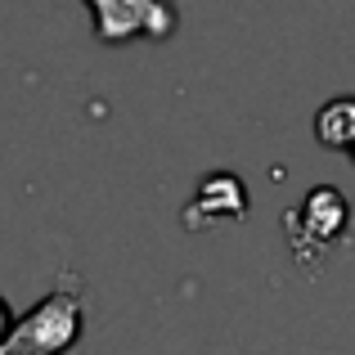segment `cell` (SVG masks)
<instances>
[{"label": "cell", "mask_w": 355, "mask_h": 355, "mask_svg": "<svg viewBox=\"0 0 355 355\" xmlns=\"http://www.w3.org/2000/svg\"><path fill=\"white\" fill-rule=\"evenodd\" d=\"M86 329V302L77 279H59L54 293H45L23 320H14L5 351H32V355H59Z\"/></svg>", "instance_id": "obj_2"}, {"label": "cell", "mask_w": 355, "mask_h": 355, "mask_svg": "<svg viewBox=\"0 0 355 355\" xmlns=\"http://www.w3.org/2000/svg\"><path fill=\"white\" fill-rule=\"evenodd\" d=\"M315 135H320L324 148H333V153H347L355 144V99H329V104L315 113Z\"/></svg>", "instance_id": "obj_5"}, {"label": "cell", "mask_w": 355, "mask_h": 355, "mask_svg": "<svg viewBox=\"0 0 355 355\" xmlns=\"http://www.w3.org/2000/svg\"><path fill=\"white\" fill-rule=\"evenodd\" d=\"M351 225H355V207L333 184H315L302 198V207H293L284 220L288 248L306 270H320L329 261V252H338L351 239Z\"/></svg>", "instance_id": "obj_1"}, {"label": "cell", "mask_w": 355, "mask_h": 355, "mask_svg": "<svg viewBox=\"0 0 355 355\" xmlns=\"http://www.w3.org/2000/svg\"><path fill=\"white\" fill-rule=\"evenodd\" d=\"M248 211V189L234 180L230 171H211L198 184V198L184 207V225L202 230V225H220V220H239Z\"/></svg>", "instance_id": "obj_4"}, {"label": "cell", "mask_w": 355, "mask_h": 355, "mask_svg": "<svg viewBox=\"0 0 355 355\" xmlns=\"http://www.w3.org/2000/svg\"><path fill=\"white\" fill-rule=\"evenodd\" d=\"M90 18H95V36L104 45H121L148 36V41H166L180 27L171 0H86Z\"/></svg>", "instance_id": "obj_3"}, {"label": "cell", "mask_w": 355, "mask_h": 355, "mask_svg": "<svg viewBox=\"0 0 355 355\" xmlns=\"http://www.w3.org/2000/svg\"><path fill=\"white\" fill-rule=\"evenodd\" d=\"M14 320H18V315L9 311V302L0 297V351H5V342H9V329H14Z\"/></svg>", "instance_id": "obj_6"}, {"label": "cell", "mask_w": 355, "mask_h": 355, "mask_svg": "<svg viewBox=\"0 0 355 355\" xmlns=\"http://www.w3.org/2000/svg\"><path fill=\"white\" fill-rule=\"evenodd\" d=\"M347 153H351V162H355V144H351V148H347Z\"/></svg>", "instance_id": "obj_7"}]
</instances>
